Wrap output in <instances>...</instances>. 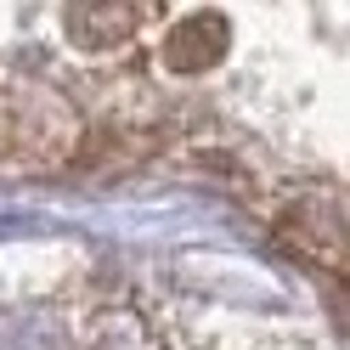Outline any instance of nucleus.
Here are the masks:
<instances>
[{
    "label": "nucleus",
    "mask_w": 350,
    "mask_h": 350,
    "mask_svg": "<svg viewBox=\"0 0 350 350\" xmlns=\"http://www.w3.org/2000/svg\"><path fill=\"white\" fill-rule=\"evenodd\" d=\"M0 350H322L305 327L192 294L159 271L85 266L0 299Z\"/></svg>",
    "instance_id": "f257e3e1"
}]
</instances>
